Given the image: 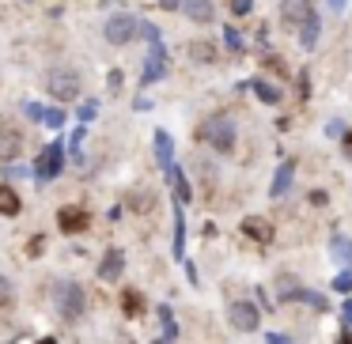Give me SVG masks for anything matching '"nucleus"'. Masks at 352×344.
Segmentation results:
<instances>
[{
  "label": "nucleus",
  "mask_w": 352,
  "mask_h": 344,
  "mask_svg": "<svg viewBox=\"0 0 352 344\" xmlns=\"http://www.w3.org/2000/svg\"><path fill=\"white\" fill-rule=\"evenodd\" d=\"M280 23L292 27L299 34L307 49L318 42V12H314V0H280Z\"/></svg>",
  "instance_id": "obj_1"
},
{
  "label": "nucleus",
  "mask_w": 352,
  "mask_h": 344,
  "mask_svg": "<svg viewBox=\"0 0 352 344\" xmlns=\"http://www.w3.org/2000/svg\"><path fill=\"white\" fill-rule=\"evenodd\" d=\"M54 306H57V314H61L65 321H76L80 314H84V306H87L84 288H80L76 280H57L54 284Z\"/></svg>",
  "instance_id": "obj_2"
},
{
  "label": "nucleus",
  "mask_w": 352,
  "mask_h": 344,
  "mask_svg": "<svg viewBox=\"0 0 352 344\" xmlns=\"http://www.w3.org/2000/svg\"><path fill=\"white\" fill-rule=\"evenodd\" d=\"M201 137H205L208 148L228 155L231 148H235V125H231V117H208V122L201 125Z\"/></svg>",
  "instance_id": "obj_3"
},
{
  "label": "nucleus",
  "mask_w": 352,
  "mask_h": 344,
  "mask_svg": "<svg viewBox=\"0 0 352 344\" xmlns=\"http://www.w3.org/2000/svg\"><path fill=\"white\" fill-rule=\"evenodd\" d=\"M46 91L54 95L57 102H72L80 95V76H76V69H54L46 76Z\"/></svg>",
  "instance_id": "obj_4"
},
{
  "label": "nucleus",
  "mask_w": 352,
  "mask_h": 344,
  "mask_svg": "<svg viewBox=\"0 0 352 344\" xmlns=\"http://www.w3.org/2000/svg\"><path fill=\"white\" fill-rule=\"evenodd\" d=\"M102 34H107L110 46H129V42L140 34V19H133V16H125V12H118V16L107 19Z\"/></svg>",
  "instance_id": "obj_5"
},
{
  "label": "nucleus",
  "mask_w": 352,
  "mask_h": 344,
  "mask_svg": "<svg viewBox=\"0 0 352 344\" xmlns=\"http://www.w3.org/2000/svg\"><path fill=\"white\" fill-rule=\"evenodd\" d=\"M61 170H65V144L42 148L38 163H34V178H38V182H50V178H57Z\"/></svg>",
  "instance_id": "obj_6"
},
{
  "label": "nucleus",
  "mask_w": 352,
  "mask_h": 344,
  "mask_svg": "<svg viewBox=\"0 0 352 344\" xmlns=\"http://www.w3.org/2000/svg\"><path fill=\"white\" fill-rule=\"evenodd\" d=\"M228 318H231V325H235V329L250 333V329H258L261 314H258V306H254V303H246V299H235V303L228 306Z\"/></svg>",
  "instance_id": "obj_7"
},
{
  "label": "nucleus",
  "mask_w": 352,
  "mask_h": 344,
  "mask_svg": "<svg viewBox=\"0 0 352 344\" xmlns=\"http://www.w3.org/2000/svg\"><path fill=\"white\" fill-rule=\"evenodd\" d=\"M19 155H23V129H16V125H0V159L16 163Z\"/></svg>",
  "instance_id": "obj_8"
},
{
  "label": "nucleus",
  "mask_w": 352,
  "mask_h": 344,
  "mask_svg": "<svg viewBox=\"0 0 352 344\" xmlns=\"http://www.w3.org/2000/svg\"><path fill=\"white\" fill-rule=\"evenodd\" d=\"M57 227H61L65 235H80V231L87 227V212L76 205H65L61 212H57Z\"/></svg>",
  "instance_id": "obj_9"
},
{
  "label": "nucleus",
  "mask_w": 352,
  "mask_h": 344,
  "mask_svg": "<svg viewBox=\"0 0 352 344\" xmlns=\"http://www.w3.org/2000/svg\"><path fill=\"white\" fill-rule=\"evenodd\" d=\"M167 72V54H163V46L160 42H152V54H148V69H144V76H140V84H155V80Z\"/></svg>",
  "instance_id": "obj_10"
},
{
  "label": "nucleus",
  "mask_w": 352,
  "mask_h": 344,
  "mask_svg": "<svg viewBox=\"0 0 352 344\" xmlns=\"http://www.w3.org/2000/svg\"><path fill=\"white\" fill-rule=\"evenodd\" d=\"M122 268H125V253L122 250H107V257H102V265H99V276L102 280H118Z\"/></svg>",
  "instance_id": "obj_11"
},
{
  "label": "nucleus",
  "mask_w": 352,
  "mask_h": 344,
  "mask_svg": "<svg viewBox=\"0 0 352 344\" xmlns=\"http://www.w3.org/2000/svg\"><path fill=\"white\" fill-rule=\"evenodd\" d=\"M182 8H186V16L193 19V23H212V0H182Z\"/></svg>",
  "instance_id": "obj_12"
},
{
  "label": "nucleus",
  "mask_w": 352,
  "mask_h": 344,
  "mask_svg": "<svg viewBox=\"0 0 352 344\" xmlns=\"http://www.w3.org/2000/svg\"><path fill=\"white\" fill-rule=\"evenodd\" d=\"M155 159L163 170H175V144H170L167 133H155Z\"/></svg>",
  "instance_id": "obj_13"
},
{
  "label": "nucleus",
  "mask_w": 352,
  "mask_h": 344,
  "mask_svg": "<svg viewBox=\"0 0 352 344\" xmlns=\"http://www.w3.org/2000/svg\"><path fill=\"white\" fill-rule=\"evenodd\" d=\"M186 54H190V61H197V65H212L216 61V46H212V42H190Z\"/></svg>",
  "instance_id": "obj_14"
},
{
  "label": "nucleus",
  "mask_w": 352,
  "mask_h": 344,
  "mask_svg": "<svg viewBox=\"0 0 352 344\" xmlns=\"http://www.w3.org/2000/svg\"><path fill=\"white\" fill-rule=\"evenodd\" d=\"M19 193L12 185H0V216H19Z\"/></svg>",
  "instance_id": "obj_15"
},
{
  "label": "nucleus",
  "mask_w": 352,
  "mask_h": 344,
  "mask_svg": "<svg viewBox=\"0 0 352 344\" xmlns=\"http://www.w3.org/2000/svg\"><path fill=\"white\" fill-rule=\"evenodd\" d=\"M292 170H296V163H284V167L273 174V197H284V193L292 190Z\"/></svg>",
  "instance_id": "obj_16"
},
{
  "label": "nucleus",
  "mask_w": 352,
  "mask_h": 344,
  "mask_svg": "<svg viewBox=\"0 0 352 344\" xmlns=\"http://www.w3.org/2000/svg\"><path fill=\"white\" fill-rule=\"evenodd\" d=\"M122 310L129 314V318H137L140 310H144V295H140V291H122Z\"/></svg>",
  "instance_id": "obj_17"
},
{
  "label": "nucleus",
  "mask_w": 352,
  "mask_h": 344,
  "mask_svg": "<svg viewBox=\"0 0 352 344\" xmlns=\"http://www.w3.org/2000/svg\"><path fill=\"white\" fill-rule=\"evenodd\" d=\"M329 253H333V257L341 261V265H352V242H349V238L337 235L333 242H329Z\"/></svg>",
  "instance_id": "obj_18"
},
{
  "label": "nucleus",
  "mask_w": 352,
  "mask_h": 344,
  "mask_svg": "<svg viewBox=\"0 0 352 344\" xmlns=\"http://www.w3.org/2000/svg\"><path fill=\"white\" fill-rule=\"evenodd\" d=\"M250 87L258 91V99H261V102H269V106H276V102H280V91H276L273 84H265V80H254Z\"/></svg>",
  "instance_id": "obj_19"
},
{
  "label": "nucleus",
  "mask_w": 352,
  "mask_h": 344,
  "mask_svg": "<svg viewBox=\"0 0 352 344\" xmlns=\"http://www.w3.org/2000/svg\"><path fill=\"white\" fill-rule=\"evenodd\" d=\"M243 231H246V235H254L258 242H269V238H273V231H269V223H265V220H246V223H243Z\"/></svg>",
  "instance_id": "obj_20"
},
{
  "label": "nucleus",
  "mask_w": 352,
  "mask_h": 344,
  "mask_svg": "<svg viewBox=\"0 0 352 344\" xmlns=\"http://www.w3.org/2000/svg\"><path fill=\"white\" fill-rule=\"evenodd\" d=\"M167 178H170V185H175V193H178V205H186L190 200V185H186V178H182V170H167Z\"/></svg>",
  "instance_id": "obj_21"
},
{
  "label": "nucleus",
  "mask_w": 352,
  "mask_h": 344,
  "mask_svg": "<svg viewBox=\"0 0 352 344\" xmlns=\"http://www.w3.org/2000/svg\"><path fill=\"white\" fill-rule=\"evenodd\" d=\"M160 318H163V341H175L178 336V325H175V318H170V306H160Z\"/></svg>",
  "instance_id": "obj_22"
},
{
  "label": "nucleus",
  "mask_w": 352,
  "mask_h": 344,
  "mask_svg": "<svg viewBox=\"0 0 352 344\" xmlns=\"http://www.w3.org/2000/svg\"><path fill=\"white\" fill-rule=\"evenodd\" d=\"M182 246H186V227H182V208L175 212V253L182 257Z\"/></svg>",
  "instance_id": "obj_23"
},
{
  "label": "nucleus",
  "mask_w": 352,
  "mask_h": 344,
  "mask_svg": "<svg viewBox=\"0 0 352 344\" xmlns=\"http://www.w3.org/2000/svg\"><path fill=\"white\" fill-rule=\"evenodd\" d=\"M42 122L50 125V129H61L65 125V110L61 106H54V110H46V117H42Z\"/></svg>",
  "instance_id": "obj_24"
},
{
  "label": "nucleus",
  "mask_w": 352,
  "mask_h": 344,
  "mask_svg": "<svg viewBox=\"0 0 352 344\" xmlns=\"http://www.w3.org/2000/svg\"><path fill=\"white\" fill-rule=\"evenodd\" d=\"M23 114L31 117V122H42V117H46V110H42L38 102H27V106H23Z\"/></svg>",
  "instance_id": "obj_25"
},
{
  "label": "nucleus",
  "mask_w": 352,
  "mask_h": 344,
  "mask_svg": "<svg viewBox=\"0 0 352 344\" xmlns=\"http://www.w3.org/2000/svg\"><path fill=\"white\" fill-rule=\"evenodd\" d=\"M8 303H12V284L0 276V306H8Z\"/></svg>",
  "instance_id": "obj_26"
},
{
  "label": "nucleus",
  "mask_w": 352,
  "mask_h": 344,
  "mask_svg": "<svg viewBox=\"0 0 352 344\" xmlns=\"http://www.w3.org/2000/svg\"><path fill=\"white\" fill-rule=\"evenodd\" d=\"M228 4H231V12H235V16H246L254 0H228Z\"/></svg>",
  "instance_id": "obj_27"
},
{
  "label": "nucleus",
  "mask_w": 352,
  "mask_h": 344,
  "mask_svg": "<svg viewBox=\"0 0 352 344\" xmlns=\"http://www.w3.org/2000/svg\"><path fill=\"white\" fill-rule=\"evenodd\" d=\"M223 34H228V46H231V49H235V54H239V49H243V38H239V31H235V27H228V31H223Z\"/></svg>",
  "instance_id": "obj_28"
},
{
  "label": "nucleus",
  "mask_w": 352,
  "mask_h": 344,
  "mask_svg": "<svg viewBox=\"0 0 352 344\" xmlns=\"http://www.w3.org/2000/svg\"><path fill=\"white\" fill-rule=\"evenodd\" d=\"M333 288H337V291H352V276H349V273H341V276L333 280Z\"/></svg>",
  "instance_id": "obj_29"
},
{
  "label": "nucleus",
  "mask_w": 352,
  "mask_h": 344,
  "mask_svg": "<svg viewBox=\"0 0 352 344\" xmlns=\"http://www.w3.org/2000/svg\"><path fill=\"white\" fill-rule=\"evenodd\" d=\"M140 34H144L148 42H160V31H155L152 23H140Z\"/></svg>",
  "instance_id": "obj_30"
},
{
  "label": "nucleus",
  "mask_w": 352,
  "mask_h": 344,
  "mask_svg": "<svg viewBox=\"0 0 352 344\" xmlns=\"http://www.w3.org/2000/svg\"><path fill=\"white\" fill-rule=\"evenodd\" d=\"M95 110H99L95 102H87V106H80V122H91V117H95Z\"/></svg>",
  "instance_id": "obj_31"
},
{
  "label": "nucleus",
  "mask_w": 352,
  "mask_h": 344,
  "mask_svg": "<svg viewBox=\"0 0 352 344\" xmlns=\"http://www.w3.org/2000/svg\"><path fill=\"white\" fill-rule=\"evenodd\" d=\"M341 144H344V155H349V159H352V129H349V133H344V137H341Z\"/></svg>",
  "instance_id": "obj_32"
},
{
  "label": "nucleus",
  "mask_w": 352,
  "mask_h": 344,
  "mask_svg": "<svg viewBox=\"0 0 352 344\" xmlns=\"http://www.w3.org/2000/svg\"><path fill=\"white\" fill-rule=\"evenodd\" d=\"M326 133H329V137H344V129H341V122H329V129H326Z\"/></svg>",
  "instance_id": "obj_33"
},
{
  "label": "nucleus",
  "mask_w": 352,
  "mask_h": 344,
  "mask_svg": "<svg viewBox=\"0 0 352 344\" xmlns=\"http://www.w3.org/2000/svg\"><path fill=\"white\" fill-rule=\"evenodd\" d=\"M160 8H167V12H175V8H182V0H160Z\"/></svg>",
  "instance_id": "obj_34"
},
{
  "label": "nucleus",
  "mask_w": 352,
  "mask_h": 344,
  "mask_svg": "<svg viewBox=\"0 0 352 344\" xmlns=\"http://www.w3.org/2000/svg\"><path fill=\"white\" fill-rule=\"evenodd\" d=\"M269 344H292V341L284 333H269Z\"/></svg>",
  "instance_id": "obj_35"
},
{
  "label": "nucleus",
  "mask_w": 352,
  "mask_h": 344,
  "mask_svg": "<svg viewBox=\"0 0 352 344\" xmlns=\"http://www.w3.org/2000/svg\"><path fill=\"white\" fill-rule=\"evenodd\" d=\"M329 8H337V12H341V8H344V0H329Z\"/></svg>",
  "instance_id": "obj_36"
},
{
  "label": "nucleus",
  "mask_w": 352,
  "mask_h": 344,
  "mask_svg": "<svg viewBox=\"0 0 352 344\" xmlns=\"http://www.w3.org/2000/svg\"><path fill=\"white\" fill-rule=\"evenodd\" d=\"M344 318H349V321H352V303H344Z\"/></svg>",
  "instance_id": "obj_37"
}]
</instances>
